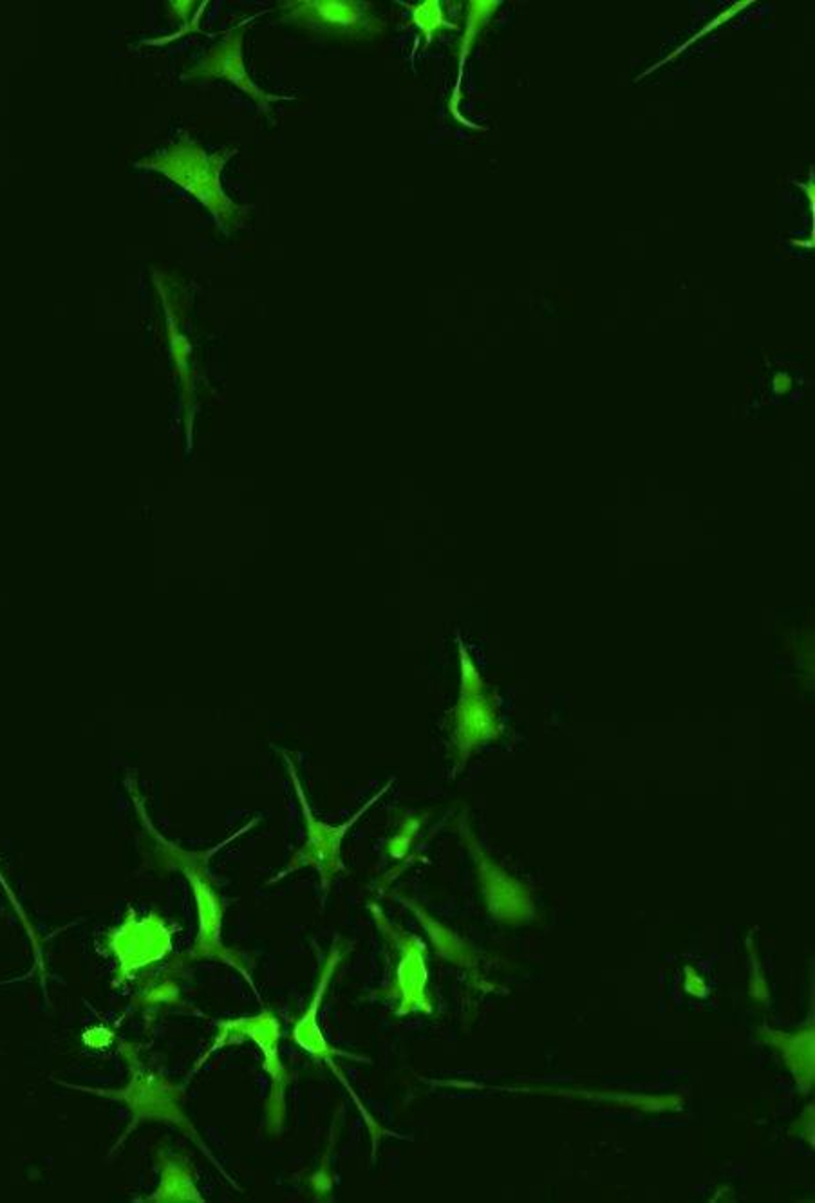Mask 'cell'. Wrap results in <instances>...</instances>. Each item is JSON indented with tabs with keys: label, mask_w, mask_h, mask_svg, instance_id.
I'll return each mask as SVG.
<instances>
[{
	"label": "cell",
	"mask_w": 815,
	"mask_h": 1203,
	"mask_svg": "<svg viewBox=\"0 0 815 1203\" xmlns=\"http://www.w3.org/2000/svg\"><path fill=\"white\" fill-rule=\"evenodd\" d=\"M233 154L236 150H228L225 156H207L205 150L196 145L192 147L185 145L172 150L171 156H167L158 167L171 175L172 180L185 186L186 191L192 192L197 199L203 200L216 216L221 228L238 230L246 221L249 208L236 205L232 199H228L219 181L222 165Z\"/></svg>",
	"instance_id": "6da1fadb"
},
{
	"label": "cell",
	"mask_w": 815,
	"mask_h": 1203,
	"mask_svg": "<svg viewBox=\"0 0 815 1203\" xmlns=\"http://www.w3.org/2000/svg\"><path fill=\"white\" fill-rule=\"evenodd\" d=\"M283 757L284 761H286V767H288L289 777H291V781H294L295 792H297V798H299L300 807H302V813H305L306 824H308V838H306L305 846H302L299 853L295 855L294 859H291L288 868L280 871L279 877L275 880L284 879L286 874L294 873V871H297V869L300 868H313L319 871L320 879H322V885H324V890H328L331 880L335 879V874L344 868L341 860L342 840L346 837L347 832L352 829L353 824L358 821V817H361L378 799L382 798L388 788H383L382 792L367 802L366 806L358 810L347 823L341 824V826H331V824L320 823V821H317V818L313 817L310 804H308V799H306L305 795V790H302V784H300L299 774H297V768H295L294 759H291L286 752H283Z\"/></svg>",
	"instance_id": "7a4b0ae2"
},
{
	"label": "cell",
	"mask_w": 815,
	"mask_h": 1203,
	"mask_svg": "<svg viewBox=\"0 0 815 1203\" xmlns=\"http://www.w3.org/2000/svg\"><path fill=\"white\" fill-rule=\"evenodd\" d=\"M284 22L319 35L372 38L383 30L375 5L347 0H291L280 4Z\"/></svg>",
	"instance_id": "3957f363"
},
{
	"label": "cell",
	"mask_w": 815,
	"mask_h": 1203,
	"mask_svg": "<svg viewBox=\"0 0 815 1203\" xmlns=\"http://www.w3.org/2000/svg\"><path fill=\"white\" fill-rule=\"evenodd\" d=\"M496 707L483 695L480 674L464 671L460 703L455 710V751L458 761H467L478 748L500 737Z\"/></svg>",
	"instance_id": "277c9868"
},
{
	"label": "cell",
	"mask_w": 815,
	"mask_h": 1203,
	"mask_svg": "<svg viewBox=\"0 0 815 1203\" xmlns=\"http://www.w3.org/2000/svg\"><path fill=\"white\" fill-rule=\"evenodd\" d=\"M222 1044L238 1043L241 1039L250 1038L261 1046V1052L264 1054V1069L268 1072L272 1077V1099L268 1102V1121L272 1126H277L279 1130L284 1119V1088H286V1074H284L283 1065H280L279 1050H277V1041H279V1023L272 1013H261L255 1018L239 1019V1021H232V1023L221 1024Z\"/></svg>",
	"instance_id": "5b68a950"
},
{
	"label": "cell",
	"mask_w": 815,
	"mask_h": 1203,
	"mask_svg": "<svg viewBox=\"0 0 815 1203\" xmlns=\"http://www.w3.org/2000/svg\"><path fill=\"white\" fill-rule=\"evenodd\" d=\"M243 30L244 27L241 26L228 32L222 42L208 53L205 62L197 67V72L205 78H225L233 85H238L243 93L249 94L250 99L255 100L259 105L268 108L269 103L279 102L283 99L264 93L249 77L243 62Z\"/></svg>",
	"instance_id": "8992f818"
}]
</instances>
